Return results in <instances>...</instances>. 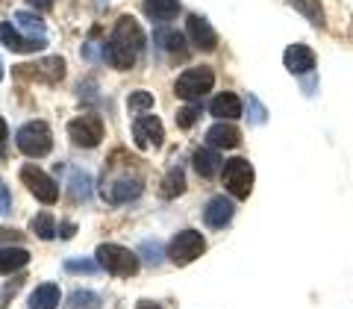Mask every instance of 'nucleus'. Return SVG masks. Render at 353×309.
Segmentation results:
<instances>
[{"instance_id":"7c9ffc66","label":"nucleus","mask_w":353,"mask_h":309,"mask_svg":"<svg viewBox=\"0 0 353 309\" xmlns=\"http://www.w3.org/2000/svg\"><path fill=\"white\" fill-rule=\"evenodd\" d=\"M197 118H201V106L192 103V106H185V109H180V112H176V127H180V130H189V127H194Z\"/></svg>"},{"instance_id":"393cba45","label":"nucleus","mask_w":353,"mask_h":309,"mask_svg":"<svg viewBox=\"0 0 353 309\" xmlns=\"http://www.w3.org/2000/svg\"><path fill=\"white\" fill-rule=\"evenodd\" d=\"M68 189H71V197H74L77 203H80V201H88V195H92V177H88L85 171H71Z\"/></svg>"},{"instance_id":"4468645a","label":"nucleus","mask_w":353,"mask_h":309,"mask_svg":"<svg viewBox=\"0 0 353 309\" xmlns=\"http://www.w3.org/2000/svg\"><path fill=\"white\" fill-rule=\"evenodd\" d=\"M185 30H189V39H192L194 48H201V50H215L218 48V32L212 30V24H209L203 15H189Z\"/></svg>"},{"instance_id":"a878e982","label":"nucleus","mask_w":353,"mask_h":309,"mask_svg":"<svg viewBox=\"0 0 353 309\" xmlns=\"http://www.w3.org/2000/svg\"><path fill=\"white\" fill-rule=\"evenodd\" d=\"M68 306L71 309H101V295H94V292H88V289H80V292H74L68 297Z\"/></svg>"},{"instance_id":"a19ab883","label":"nucleus","mask_w":353,"mask_h":309,"mask_svg":"<svg viewBox=\"0 0 353 309\" xmlns=\"http://www.w3.org/2000/svg\"><path fill=\"white\" fill-rule=\"evenodd\" d=\"M0 80H3V62H0Z\"/></svg>"},{"instance_id":"a211bd4d","label":"nucleus","mask_w":353,"mask_h":309,"mask_svg":"<svg viewBox=\"0 0 353 309\" xmlns=\"http://www.w3.org/2000/svg\"><path fill=\"white\" fill-rule=\"evenodd\" d=\"M192 165H194L197 177H203V180H212V177L218 174V168H221V157H218L215 148L206 145V148H197V150H194Z\"/></svg>"},{"instance_id":"6e6552de","label":"nucleus","mask_w":353,"mask_h":309,"mask_svg":"<svg viewBox=\"0 0 353 309\" xmlns=\"http://www.w3.org/2000/svg\"><path fill=\"white\" fill-rule=\"evenodd\" d=\"M21 183H24L30 189V195L44 206L59 201V186L53 183L50 177L39 168V165H24V168H21Z\"/></svg>"},{"instance_id":"6ab92c4d","label":"nucleus","mask_w":353,"mask_h":309,"mask_svg":"<svg viewBox=\"0 0 353 309\" xmlns=\"http://www.w3.org/2000/svg\"><path fill=\"white\" fill-rule=\"evenodd\" d=\"M209 112H212L215 118H221V121H236V118H241V101H239V94H233V92L218 94L215 101L209 103Z\"/></svg>"},{"instance_id":"9b49d317","label":"nucleus","mask_w":353,"mask_h":309,"mask_svg":"<svg viewBox=\"0 0 353 309\" xmlns=\"http://www.w3.org/2000/svg\"><path fill=\"white\" fill-rule=\"evenodd\" d=\"M12 71L18 77H36V80H44V83H59L65 77V59L50 57V59H41L39 65H18Z\"/></svg>"},{"instance_id":"412c9836","label":"nucleus","mask_w":353,"mask_h":309,"mask_svg":"<svg viewBox=\"0 0 353 309\" xmlns=\"http://www.w3.org/2000/svg\"><path fill=\"white\" fill-rule=\"evenodd\" d=\"M180 0H145V15L153 21H174L180 15Z\"/></svg>"},{"instance_id":"1a4fd4ad","label":"nucleus","mask_w":353,"mask_h":309,"mask_svg":"<svg viewBox=\"0 0 353 309\" xmlns=\"http://www.w3.org/2000/svg\"><path fill=\"white\" fill-rule=\"evenodd\" d=\"M132 141H136V148L141 150H157L162 148V141H165V127H162V121L153 115V112H145V115H139L136 121H132Z\"/></svg>"},{"instance_id":"dca6fc26","label":"nucleus","mask_w":353,"mask_h":309,"mask_svg":"<svg viewBox=\"0 0 353 309\" xmlns=\"http://www.w3.org/2000/svg\"><path fill=\"white\" fill-rule=\"evenodd\" d=\"M233 203L227 201L224 195H218V197H212V201L206 203V209H203V221H206V227H212V230H224L230 221H233Z\"/></svg>"},{"instance_id":"39448f33","label":"nucleus","mask_w":353,"mask_h":309,"mask_svg":"<svg viewBox=\"0 0 353 309\" xmlns=\"http://www.w3.org/2000/svg\"><path fill=\"white\" fill-rule=\"evenodd\" d=\"M221 180H224V189L239 197V201H248L250 192H253V180H256V174H253V165L248 159H230L224 162V174H221Z\"/></svg>"},{"instance_id":"7ed1b4c3","label":"nucleus","mask_w":353,"mask_h":309,"mask_svg":"<svg viewBox=\"0 0 353 309\" xmlns=\"http://www.w3.org/2000/svg\"><path fill=\"white\" fill-rule=\"evenodd\" d=\"M212 86H215V71L201 65V68H189V71H183L180 77H176L174 94L180 97V101L194 103V101H201L203 94L212 92Z\"/></svg>"},{"instance_id":"c756f323","label":"nucleus","mask_w":353,"mask_h":309,"mask_svg":"<svg viewBox=\"0 0 353 309\" xmlns=\"http://www.w3.org/2000/svg\"><path fill=\"white\" fill-rule=\"evenodd\" d=\"M139 253L145 257V262H148V265H153V268H157V265L162 262V245H159L157 239H153V241H145V245L139 248Z\"/></svg>"},{"instance_id":"4c0bfd02","label":"nucleus","mask_w":353,"mask_h":309,"mask_svg":"<svg viewBox=\"0 0 353 309\" xmlns=\"http://www.w3.org/2000/svg\"><path fill=\"white\" fill-rule=\"evenodd\" d=\"M136 309H162V306H159V303H153V301H139Z\"/></svg>"},{"instance_id":"f03ea898","label":"nucleus","mask_w":353,"mask_h":309,"mask_svg":"<svg viewBox=\"0 0 353 309\" xmlns=\"http://www.w3.org/2000/svg\"><path fill=\"white\" fill-rule=\"evenodd\" d=\"M15 148L30 159H41L53 150V132L44 121H30L15 132Z\"/></svg>"},{"instance_id":"423d86ee","label":"nucleus","mask_w":353,"mask_h":309,"mask_svg":"<svg viewBox=\"0 0 353 309\" xmlns=\"http://www.w3.org/2000/svg\"><path fill=\"white\" fill-rule=\"evenodd\" d=\"M68 139L74 148H85L92 150L103 141V121L97 118L94 112H85V115H77L68 121Z\"/></svg>"},{"instance_id":"ddd939ff","label":"nucleus","mask_w":353,"mask_h":309,"mask_svg":"<svg viewBox=\"0 0 353 309\" xmlns=\"http://www.w3.org/2000/svg\"><path fill=\"white\" fill-rule=\"evenodd\" d=\"M206 145L215 150H233L241 145V130L233 121H218L215 127L206 130Z\"/></svg>"},{"instance_id":"f3484780","label":"nucleus","mask_w":353,"mask_h":309,"mask_svg":"<svg viewBox=\"0 0 353 309\" xmlns=\"http://www.w3.org/2000/svg\"><path fill=\"white\" fill-rule=\"evenodd\" d=\"M153 39H157L159 48L168 53L171 59H189V48H185V39H183V32H176L171 27H159L157 32H153Z\"/></svg>"},{"instance_id":"473e14b6","label":"nucleus","mask_w":353,"mask_h":309,"mask_svg":"<svg viewBox=\"0 0 353 309\" xmlns=\"http://www.w3.org/2000/svg\"><path fill=\"white\" fill-rule=\"evenodd\" d=\"M248 106H250V124H262V121H265V109H262V103H259L253 94H248Z\"/></svg>"},{"instance_id":"5701e85b","label":"nucleus","mask_w":353,"mask_h":309,"mask_svg":"<svg viewBox=\"0 0 353 309\" xmlns=\"http://www.w3.org/2000/svg\"><path fill=\"white\" fill-rule=\"evenodd\" d=\"M27 262H30V250H24V248H3L0 250V274L21 271Z\"/></svg>"},{"instance_id":"20e7f679","label":"nucleus","mask_w":353,"mask_h":309,"mask_svg":"<svg viewBox=\"0 0 353 309\" xmlns=\"http://www.w3.org/2000/svg\"><path fill=\"white\" fill-rule=\"evenodd\" d=\"M94 259L101 262V268H106L112 277H132L139 271V253H132L121 245H97Z\"/></svg>"},{"instance_id":"2eb2a0df","label":"nucleus","mask_w":353,"mask_h":309,"mask_svg":"<svg viewBox=\"0 0 353 309\" xmlns=\"http://www.w3.org/2000/svg\"><path fill=\"white\" fill-rule=\"evenodd\" d=\"M315 50L306 48V44H292V48H285L283 53V65L289 68L292 74H309L315 68Z\"/></svg>"},{"instance_id":"cd10ccee","label":"nucleus","mask_w":353,"mask_h":309,"mask_svg":"<svg viewBox=\"0 0 353 309\" xmlns=\"http://www.w3.org/2000/svg\"><path fill=\"white\" fill-rule=\"evenodd\" d=\"M97 268H101V262H94V259H85V257L65 259V271H68V274H94Z\"/></svg>"},{"instance_id":"e433bc0d","label":"nucleus","mask_w":353,"mask_h":309,"mask_svg":"<svg viewBox=\"0 0 353 309\" xmlns=\"http://www.w3.org/2000/svg\"><path fill=\"white\" fill-rule=\"evenodd\" d=\"M74 233H77L74 224H62V227H59V236H62V239H74Z\"/></svg>"},{"instance_id":"bb28decb","label":"nucleus","mask_w":353,"mask_h":309,"mask_svg":"<svg viewBox=\"0 0 353 309\" xmlns=\"http://www.w3.org/2000/svg\"><path fill=\"white\" fill-rule=\"evenodd\" d=\"M289 3L301 15H306L312 24H324V12H321V3H318V0H289Z\"/></svg>"},{"instance_id":"4be33fe9","label":"nucleus","mask_w":353,"mask_h":309,"mask_svg":"<svg viewBox=\"0 0 353 309\" xmlns=\"http://www.w3.org/2000/svg\"><path fill=\"white\" fill-rule=\"evenodd\" d=\"M185 192V174L183 168H168V174L162 177V183H159V195L165 197V201H174V197H180Z\"/></svg>"},{"instance_id":"58836bf2","label":"nucleus","mask_w":353,"mask_h":309,"mask_svg":"<svg viewBox=\"0 0 353 309\" xmlns=\"http://www.w3.org/2000/svg\"><path fill=\"white\" fill-rule=\"evenodd\" d=\"M6 136H9V127H6V121L0 118V145H3V141H6Z\"/></svg>"},{"instance_id":"9d476101","label":"nucleus","mask_w":353,"mask_h":309,"mask_svg":"<svg viewBox=\"0 0 353 309\" xmlns=\"http://www.w3.org/2000/svg\"><path fill=\"white\" fill-rule=\"evenodd\" d=\"M101 195H103V201L112 203V206L130 203L141 195V180L139 177H118V180H112V183H103Z\"/></svg>"},{"instance_id":"72a5a7b5","label":"nucleus","mask_w":353,"mask_h":309,"mask_svg":"<svg viewBox=\"0 0 353 309\" xmlns=\"http://www.w3.org/2000/svg\"><path fill=\"white\" fill-rule=\"evenodd\" d=\"M21 283H24V277H15L12 283L3 289V295H0V309H6V303H9V297H15L18 295V289H21Z\"/></svg>"},{"instance_id":"c9c22d12","label":"nucleus","mask_w":353,"mask_h":309,"mask_svg":"<svg viewBox=\"0 0 353 309\" xmlns=\"http://www.w3.org/2000/svg\"><path fill=\"white\" fill-rule=\"evenodd\" d=\"M9 206H12V197H9V189L6 186H0V215L9 212Z\"/></svg>"},{"instance_id":"b1692460","label":"nucleus","mask_w":353,"mask_h":309,"mask_svg":"<svg viewBox=\"0 0 353 309\" xmlns=\"http://www.w3.org/2000/svg\"><path fill=\"white\" fill-rule=\"evenodd\" d=\"M30 230H32V236L36 239L50 241V239H57V218H53L50 212H39L36 218L30 221Z\"/></svg>"},{"instance_id":"aec40b11","label":"nucleus","mask_w":353,"mask_h":309,"mask_svg":"<svg viewBox=\"0 0 353 309\" xmlns=\"http://www.w3.org/2000/svg\"><path fill=\"white\" fill-rule=\"evenodd\" d=\"M59 286L57 283H41L30 295V309H57L59 306Z\"/></svg>"},{"instance_id":"2f4dec72","label":"nucleus","mask_w":353,"mask_h":309,"mask_svg":"<svg viewBox=\"0 0 353 309\" xmlns=\"http://www.w3.org/2000/svg\"><path fill=\"white\" fill-rule=\"evenodd\" d=\"M15 21L30 32H39V36L44 32V21L39 15H32V12H15Z\"/></svg>"},{"instance_id":"f704fd0d","label":"nucleus","mask_w":353,"mask_h":309,"mask_svg":"<svg viewBox=\"0 0 353 309\" xmlns=\"http://www.w3.org/2000/svg\"><path fill=\"white\" fill-rule=\"evenodd\" d=\"M24 233L21 230H9V227H0V241H21Z\"/></svg>"},{"instance_id":"f8f14e48","label":"nucleus","mask_w":353,"mask_h":309,"mask_svg":"<svg viewBox=\"0 0 353 309\" xmlns=\"http://www.w3.org/2000/svg\"><path fill=\"white\" fill-rule=\"evenodd\" d=\"M0 41H3L12 53H39L41 48H48L44 39H24L12 21H3V24H0Z\"/></svg>"},{"instance_id":"f257e3e1","label":"nucleus","mask_w":353,"mask_h":309,"mask_svg":"<svg viewBox=\"0 0 353 309\" xmlns=\"http://www.w3.org/2000/svg\"><path fill=\"white\" fill-rule=\"evenodd\" d=\"M141 48H145V32H141L139 21L132 15H121L112 27V36L103 44V59L118 71H130Z\"/></svg>"},{"instance_id":"ea45409f","label":"nucleus","mask_w":353,"mask_h":309,"mask_svg":"<svg viewBox=\"0 0 353 309\" xmlns=\"http://www.w3.org/2000/svg\"><path fill=\"white\" fill-rule=\"evenodd\" d=\"M30 3H32V6H39V9H48L53 0H30Z\"/></svg>"},{"instance_id":"c85d7f7f","label":"nucleus","mask_w":353,"mask_h":309,"mask_svg":"<svg viewBox=\"0 0 353 309\" xmlns=\"http://www.w3.org/2000/svg\"><path fill=\"white\" fill-rule=\"evenodd\" d=\"M127 109L130 112H148V109H153V94L150 92H132L130 97H127Z\"/></svg>"},{"instance_id":"0eeeda50","label":"nucleus","mask_w":353,"mask_h":309,"mask_svg":"<svg viewBox=\"0 0 353 309\" xmlns=\"http://www.w3.org/2000/svg\"><path fill=\"white\" fill-rule=\"evenodd\" d=\"M203 250H206V239L197 233V230H180V233L168 241V259L174 265H180V268L194 262Z\"/></svg>"}]
</instances>
